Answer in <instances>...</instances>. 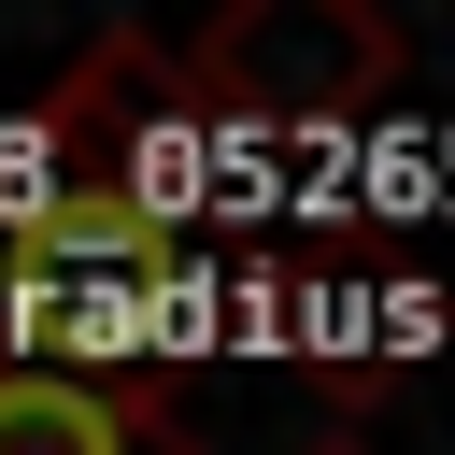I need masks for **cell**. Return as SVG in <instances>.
Listing matches in <instances>:
<instances>
[{"instance_id":"cell-1","label":"cell","mask_w":455,"mask_h":455,"mask_svg":"<svg viewBox=\"0 0 455 455\" xmlns=\"http://www.w3.org/2000/svg\"><path fill=\"white\" fill-rule=\"evenodd\" d=\"M199 185V100L171 71V43L114 28L85 43L28 128H14V270H100V256H156L171 213Z\"/></svg>"},{"instance_id":"cell-4","label":"cell","mask_w":455,"mask_h":455,"mask_svg":"<svg viewBox=\"0 0 455 455\" xmlns=\"http://www.w3.org/2000/svg\"><path fill=\"white\" fill-rule=\"evenodd\" d=\"M313 455H370V441H313Z\"/></svg>"},{"instance_id":"cell-2","label":"cell","mask_w":455,"mask_h":455,"mask_svg":"<svg viewBox=\"0 0 455 455\" xmlns=\"http://www.w3.org/2000/svg\"><path fill=\"white\" fill-rule=\"evenodd\" d=\"M199 128H355L398 85V28L370 0H228L171 43Z\"/></svg>"},{"instance_id":"cell-3","label":"cell","mask_w":455,"mask_h":455,"mask_svg":"<svg viewBox=\"0 0 455 455\" xmlns=\"http://www.w3.org/2000/svg\"><path fill=\"white\" fill-rule=\"evenodd\" d=\"M0 455H199V441L114 355H28V341H0Z\"/></svg>"}]
</instances>
